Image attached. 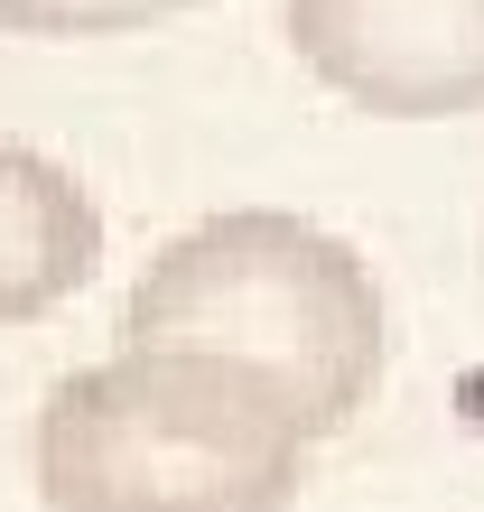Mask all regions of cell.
<instances>
[{
	"instance_id": "6da1fadb",
	"label": "cell",
	"mask_w": 484,
	"mask_h": 512,
	"mask_svg": "<svg viewBox=\"0 0 484 512\" xmlns=\"http://www.w3.org/2000/svg\"><path fill=\"white\" fill-rule=\"evenodd\" d=\"M121 345L215 354L280 391V410L308 438H336L382 391L391 298L345 233L289 205H224L149 252L121 298Z\"/></svg>"
},
{
	"instance_id": "7a4b0ae2",
	"label": "cell",
	"mask_w": 484,
	"mask_h": 512,
	"mask_svg": "<svg viewBox=\"0 0 484 512\" xmlns=\"http://www.w3.org/2000/svg\"><path fill=\"white\" fill-rule=\"evenodd\" d=\"M317 438L215 354L121 345L38 401L28 475L47 512H289Z\"/></svg>"
},
{
	"instance_id": "3957f363",
	"label": "cell",
	"mask_w": 484,
	"mask_h": 512,
	"mask_svg": "<svg viewBox=\"0 0 484 512\" xmlns=\"http://www.w3.org/2000/svg\"><path fill=\"white\" fill-rule=\"evenodd\" d=\"M280 38L308 84L373 122L484 112V0H280Z\"/></svg>"
},
{
	"instance_id": "277c9868",
	"label": "cell",
	"mask_w": 484,
	"mask_h": 512,
	"mask_svg": "<svg viewBox=\"0 0 484 512\" xmlns=\"http://www.w3.org/2000/svg\"><path fill=\"white\" fill-rule=\"evenodd\" d=\"M103 270L94 187L28 140H0V326H38Z\"/></svg>"
},
{
	"instance_id": "5b68a950",
	"label": "cell",
	"mask_w": 484,
	"mask_h": 512,
	"mask_svg": "<svg viewBox=\"0 0 484 512\" xmlns=\"http://www.w3.org/2000/svg\"><path fill=\"white\" fill-rule=\"evenodd\" d=\"M196 10H215V0H0V38H47V47L140 38V28H168Z\"/></svg>"
}]
</instances>
